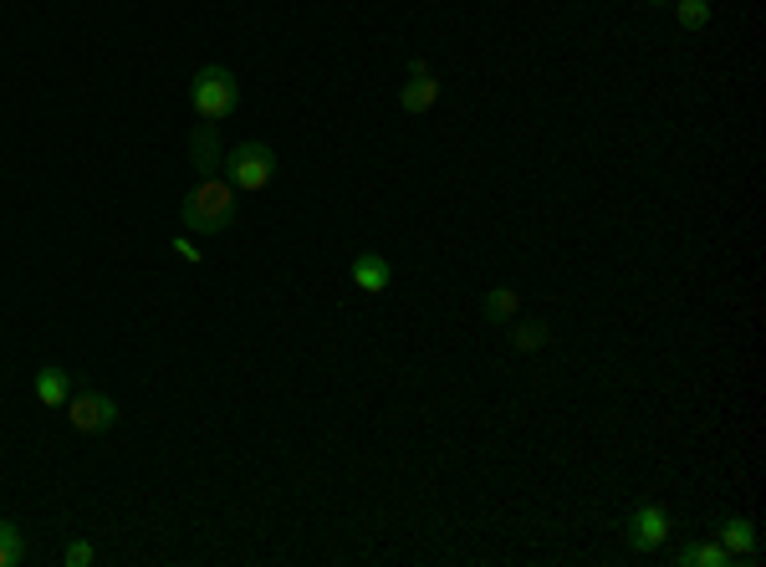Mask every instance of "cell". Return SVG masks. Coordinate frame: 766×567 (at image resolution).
Wrapping results in <instances>:
<instances>
[{
	"label": "cell",
	"mask_w": 766,
	"mask_h": 567,
	"mask_svg": "<svg viewBox=\"0 0 766 567\" xmlns=\"http://www.w3.org/2000/svg\"><path fill=\"white\" fill-rule=\"evenodd\" d=\"M670 5H674V21H680V32L685 36H700L705 26H710V16H716L710 0H670Z\"/></svg>",
	"instance_id": "cell-13"
},
{
	"label": "cell",
	"mask_w": 766,
	"mask_h": 567,
	"mask_svg": "<svg viewBox=\"0 0 766 567\" xmlns=\"http://www.w3.org/2000/svg\"><path fill=\"white\" fill-rule=\"evenodd\" d=\"M189 108L200 113V123H225L240 113V82L231 67H200L189 82Z\"/></svg>",
	"instance_id": "cell-2"
},
{
	"label": "cell",
	"mask_w": 766,
	"mask_h": 567,
	"mask_svg": "<svg viewBox=\"0 0 766 567\" xmlns=\"http://www.w3.org/2000/svg\"><path fill=\"white\" fill-rule=\"evenodd\" d=\"M439 103V78L429 62H409V82L399 87V108L409 113V118H424V113Z\"/></svg>",
	"instance_id": "cell-6"
},
{
	"label": "cell",
	"mask_w": 766,
	"mask_h": 567,
	"mask_svg": "<svg viewBox=\"0 0 766 567\" xmlns=\"http://www.w3.org/2000/svg\"><path fill=\"white\" fill-rule=\"evenodd\" d=\"M220 139H215V123H200L195 133H189V164H195V174H215L220 169Z\"/></svg>",
	"instance_id": "cell-9"
},
{
	"label": "cell",
	"mask_w": 766,
	"mask_h": 567,
	"mask_svg": "<svg viewBox=\"0 0 766 567\" xmlns=\"http://www.w3.org/2000/svg\"><path fill=\"white\" fill-rule=\"evenodd\" d=\"M517 312H521V292H517V286H491V292L481 297V317L491 322V328L511 322Z\"/></svg>",
	"instance_id": "cell-11"
},
{
	"label": "cell",
	"mask_w": 766,
	"mask_h": 567,
	"mask_svg": "<svg viewBox=\"0 0 766 567\" xmlns=\"http://www.w3.org/2000/svg\"><path fill=\"white\" fill-rule=\"evenodd\" d=\"M26 563V536L16 521H0V567H21Z\"/></svg>",
	"instance_id": "cell-15"
},
{
	"label": "cell",
	"mask_w": 766,
	"mask_h": 567,
	"mask_svg": "<svg viewBox=\"0 0 766 567\" xmlns=\"http://www.w3.org/2000/svg\"><path fill=\"white\" fill-rule=\"evenodd\" d=\"M756 542H762V532H756V521H751V517L720 521V547L731 552V563H741V567H756V563H762Z\"/></svg>",
	"instance_id": "cell-7"
},
{
	"label": "cell",
	"mask_w": 766,
	"mask_h": 567,
	"mask_svg": "<svg viewBox=\"0 0 766 567\" xmlns=\"http://www.w3.org/2000/svg\"><path fill=\"white\" fill-rule=\"evenodd\" d=\"M62 563H67V567H93V563H97V552H93V542H67V552H62Z\"/></svg>",
	"instance_id": "cell-16"
},
{
	"label": "cell",
	"mask_w": 766,
	"mask_h": 567,
	"mask_svg": "<svg viewBox=\"0 0 766 567\" xmlns=\"http://www.w3.org/2000/svg\"><path fill=\"white\" fill-rule=\"evenodd\" d=\"M624 532H628V547H634V552H659L664 542H670V532H674V517L659 501H639L634 511H628Z\"/></svg>",
	"instance_id": "cell-4"
},
{
	"label": "cell",
	"mask_w": 766,
	"mask_h": 567,
	"mask_svg": "<svg viewBox=\"0 0 766 567\" xmlns=\"http://www.w3.org/2000/svg\"><path fill=\"white\" fill-rule=\"evenodd\" d=\"M347 276H353L358 292L378 297V292H389V286H393V261L384 251H358V256H353V267H347Z\"/></svg>",
	"instance_id": "cell-8"
},
{
	"label": "cell",
	"mask_w": 766,
	"mask_h": 567,
	"mask_svg": "<svg viewBox=\"0 0 766 567\" xmlns=\"http://www.w3.org/2000/svg\"><path fill=\"white\" fill-rule=\"evenodd\" d=\"M220 169H225V185H231L235 194H261V189L271 185V174H276V154H271V143L246 139L220 158Z\"/></svg>",
	"instance_id": "cell-3"
},
{
	"label": "cell",
	"mask_w": 766,
	"mask_h": 567,
	"mask_svg": "<svg viewBox=\"0 0 766 567\" xmlns=\"http://www.w3.org/2000/svg\"><path fill=\"white\" fill-rule=\"evenodd\" d=\"M552 343V328L542 322V317H532V322H517L511 328V347L517 353H537V347H547Z\"/></svg>",
	"instance_id": "cell-14"
},
{
	"label": "cell",
	"mask_w": 766,
	"mask_h": 567,
	"mask_svg": "<svg viewBox=\"0 0 766 567\" xmlns=\"http://www.w3.org/2000/svg\"><path fill=\"white\" fill-rule=\"evenodd\" d=\"M674 563L680 567H735L731 552L720 547V542H685V547L674 552Z\"/></svg>",
	"instance_id": "cell-12"
},
{
	"label": "cell",
	"mask_w": 766,
	"mask_h": 567,
	"mask_svg": "<svg viewBox=\"0 0 766 567\" xmlns=\"http://www.w3.org/2000/svg\"><path fill=\"white\" fill-rule=\"evenodd\" d=\"M644 5H670V0H644Z\"/></svg>",
	"instance_id": "cell-18"
},
{
	"label": "cell",
	"mask_w": 766,
	"mask_h": 567,
	"mask_svg": "<svg viewBox=\"0 0 766 567\" xmlns=\"http://www.w3.org/2000/svg\"><path fill=\"white\" fill-rule=\"evenodd\" d=\"M235 194L225 179L215 174H204L200 185L185 194V205H179V225H185L189 236H220V231H231L235 225Z\"/></svg>",
	"instance_id": "cell-1"
},
{
	"label": "cell",
	"mask_w": 766,
	"mask_h": 567,
	"mask_svg": "<svg viewBox=\"0 0 766 567\" xmlns=\"http://www.w3.org/2000/svg\"><path fill=\"white\" fill-rule=\"evenodd\" d=\"M169 246H174V256H179V261H189V267H200V261H204V251H200V246H195V240H189V236L169 240Z\"/></svg>",
	"instance_id": "cell-17"
},
{
	"label": "cell",
	"mask_w": 766,
	"mask_h": 567,
	"mask_svg": "<svg viewBox=\"0 0 766 567\" xmlns=\"http://www.w3.org/2000/svg\"><path fill=\"white\" fill-rule=\"evenodd\" d=\"M32 389H36V399L47 404V410H67V399H72V378H67V368H42V374L32 378Z\"/></svg>",
	"instance_id": "cell-10"
},
{
	"label": "cell",
	"mask_w": 766,
	"mask_h": 567,
	"mask_svg": "<svg viewBox=\"0 0 766 567\" xmlns=\"http://www.w3.org/2000/svg\"><path fill=\"white\" fill-rule=\"evenodd\" d=\"M67 425L78 429V435H103V429L118 425V399L113 394H78L67 399Z\"/></svg>",
	"instance_id": "cell-5"
}]
</instances>
